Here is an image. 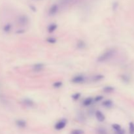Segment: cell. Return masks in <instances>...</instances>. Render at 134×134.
I'll list each match as a JSON object with an SVG mask.
<instances>
[{
    "label": "cell",
    "instance_id": "7",
    "mask_svg": "<svg viewBox=\"0 0 134 134\" xmlns=\"http://www.w3.org/2000/svg\"><path fill=\"white\" fill-rule=\"evenodd\" d=\"M95 116L96 119L100 122H103V121H105V116L101 110H96L95 112Z\"/></svg>",
    "mask_w": 134,
    "mask_h": 134
},
{
    "label": "cell",
    "instance_id": "6",
    "mask_svg": "<svg viewBox=\"0 0 134 134\" xmlns=\"http://www.w3.org/2000/svg\"><path fill=\"white\" fill-rule=\"evenodd\" d=\"M45 67V63H36L32 66V69L34 72L38 73L40 71H42Z\"/></svg>",
    "mask_w": 134,
    "mask_h": 134
},
{
    "label": "cell",
    "instance_id": "3",
    "mask_svg": "<svg viewBox=\"0 0 134 134\" xmlns=\"http://www.w3.org/2000/svg\"><path fill=\"white\" fill-rule=\"evenodd\" d=\"M16 20H17L18 24L22 26H26L29 22V17L26 14H22L19 16Z\"/></svg>",
    "mask_w": 134,
    "mask_h": 134
},
{
    "label": "cell",
    "instance_id": "24",
    "mask_svg": "<svg viewBox=\"0 0 134 134\" xmlns=\"http://www.w3.org/2000/svg\"><path fill=\"white\" fill-rule=\"evenodd\" d=\"M112 128L116 131H118L121 129V126L119 124H113L112 125Z\"/></svg>",
    "mask_w": 134,
    "mask_h": 134
},
{
    "label": "cell",
    "instance_id": "11",
    "mask_svg": "<svg viewBox=\"0 0 134 134\" xmlns=\"http://www.w3.org/2000/svg\"><path fill=\"white\" fill-rule=\"evenodd\" d=\"M103 107H104L105 108L107 109H110L113 107V102L110 100H104L101 103Z\"/></svg>",
    "mask_w": 134,
    "mask_h": 134
},
{
    "label": "cell",
    "instance_id": "23",
    "mask_svg": "<svg viewBox=\"0 0 134 134\" xmlns=\"http://www.w3.org/2000/svg\"><path fill=\"white\" fill-rule=\"evenodd\" d=\"M103 100V96L101 95H99V96H97L94 97V102H100L101 101H102Z\"/></svg>",
    "mask_w": 134,
    "mask_h": 134
},
{
    "label": "cell",
    "instance_id": "13",
    "mask_svg": "<svg viewBox=\"0 0 134 134\" xmlns=\"http://www.w3.org/2000/svg\"><path fill=\"white\" fill-rule=\"evenodd\" d=\"M16 125L20 128H24L27 125V123L26 121L23 119H19L16 120Z\"/></svg>",
    "mask_w": 134,
    "mask_h": 134
},
{
    "label": "cell",
    "instance_id": "12",
    "mask_svg": "<svg viewBox=\"0 0 134 134\" xmlns=\"http://www.w3.org/2000/svg\"><path fill=\"white\" fill-rule=\"evenodd\" d=\"M58 28V25L56 23H51L50 24L48 25V26L47 28V30L48 33H53L54 32H55L56 29Z\"/></svg>",
    "mask_w": 134,
    "mask_h": 134
},
{
    "label": "cell",
    "instance_id": "17",
    "mask_svg": "<svg viewBox=\"0 0 134 134\" xmlns=\"http://www.w3.org/2000/svg\"><path fill=\"white\" fill-rule=\"evenodd\" d=\"M63 86V82L60 81H55L53 84V86L54 88H60Z\"/></svg>",
    "mask_w": 134,
    "mask_h": 134
},
{
    "label": "cell",
    "instance_id": "9",
    "mask_svg": "<svg viewBox=\"0 0 134 134\" xmlns=\"http://www.w3.org/2000/svg\"><path fill=\"white\" fill-rule=\"evenodd\" d=\"M94 102V97H88L85 98L84 101H82V105L84 107H89L90 105H92Z\"/></svg>",
    "mask_w": 134,
    "mask_h": 134
},
{
    "label": "cell",
    "instance_id": "19",
    "mask_svg": "<svg viewBox=\"0 0 134 134\" xmlns=\"http://www.w3.org/2000/svg\"><path fill=\"white\" fill-rule=\"evenodd\" d=\"M46 41H47V42L50 43V44H54V43H56L57 42V39H56L55 37H48Z\"/></svg>",
    "mask_w": 134,
    "mask_h": 134
},
{
    "label": "cell",
    "instance_id": "27",
    "mask_svg": "<svg viewBox=\"0 0 134 134\" xmlns=\"http://www.w3.org/2000/svg\"><path fill=\"white\" fill-rule=\"evenodd\" d=\"M117 7H118V3H116V2H115V3H113V10H115V9H116V8H117Z\"/></svg>",
    "mask_w": 134,
    "mask_h": 134
},
{
    "label": "cell",
    "instance_id": "21",
    "mask_svg": "<svg viewBox=\"0 0 134 134\" xmlns=\"http://www.w3.org/2000/svg\"><path fill=\"white\" fill-rule=\"evenodd\" d=\"M97 134H107V130L104 128H99L97 129Z\"/></svg>",
    "mask_w": 134,
    "mask_h": 134
},
{
    "label": "cell",
    "instance_id": "1",
    "mask_svg": "<svg viewBox=\"0 0 134 134\" xmlns=\"http://www.w3.org/2000/svg\"><path fill=\"white\" fill-rule=\"evenodd\" d=\"M116 53V51L115 49L109 48L97 57V62L98 63H105L106 62L110 60L115 56Z\"/></svg>",
    "mask_w": 134,
    "mask_h": 134
},
{
    "label": "cell",
    "instance_id": "15",
    "mask_svg": "<svg viewBox=\"0 0 134 134\" xmlns=\"http://www.w3.org/2000/svg\"><path fill=\"white\" fill-rule=\"evenodd\" d=\"M103 91L106 94H109V93H112L115 91V88L111 86H106L103 88Z\"/></svg>",
    "mask_w": 134,
    "mask_h": 134
},
{
    "label": "cell",
    "instance_id": "5",
    "mask_svg": "<svg viewBox=\"0 0 134 134\" xmlns=\"http://www.w3.org/2000/svg\"><path fill=\"white\" fill-rule=\"evenodd\" d=\"M58 11H59V7H58V4H53V5L50 6V7L48 9V15L49 16H53L56 15L58 13Z\"/></svg>",
    "mask_w": 134,
    "mask_h": 134
},
{
    "label": "cell",
    "instance_id": "8",
    "mask_svg": "<svg viewBox=\"0 0 134 134\" xmlns=\"http://www.w3.org/2000/svg\"><path fill=\"white\" fill-rule=\"evenodd\" d=\"M22 103L28 107H33L35 105L34 101L29 98H24L22 100Z\"/></svg>",
    "mask_w": 134,
    "mask_h": 134
},
{
    "label": "cell",
    "instance_id": "22",
    "mask_svg": "<svg viewBox=\"0 0 134 134\" xmlns=\"http://www.w3.org/2000/svg\"><path fill=\"white\" fill-rule=\"evenodd\" d=\"M129 131L131 134H134V123L133 122L129 124Z\"/></svg>",
    "mask_w": 134,
    "mask_h": 134
},
{
    "label": "cell",
    "instance_id": "28",
    "mask_svg": "<svg viewBox=\"0 0 134 134\" xmlns=\"http://www.w3.org/2000/svg\"><path fill=\"white\" fill-rule=\"evenodd\" d=\"M116 134H124V131L123 129H121L120 130H119L118 131H116Z\"/></svg>",
    "mask_w": 134,
    "mask_h": 134
},
{
    "label": "cell",
    "instance_id": "4",
    "mask_svg": "<svg viewBox=\"0 0 134 134\" xmlns=\"http://www.w3.org/2000/svg\"><path fill=\"white\" fill-rule=\"evenodd\" d=\"M67 121L66 120V118H62L59 121H58L54 125V128L56 130H61L63 129L67 125Z\"/></svg>",
    "mask_w": 134,
    "mask_h": 134
},
{
    "label": "cell",
    "instance_id": "29",
    "mask_svg": "<svg viewBox=\"0 0 134 134\" xmlns=\"http://www.w3.org/2000/svg\"><path fill=\"white\" fill-rule=\"evenodd\" d=\"M30 8L32 9V11H36V8H35V7H34V6L31 5V6H30Z\"/></svg>",
    "mask_w": 134,
    "mask_h": 134
},
{
    "label": "cell",
    "instance_id": "10",
    "mask_svg": "<svg viewBox=\"0 0 134 134\" xmlns=\"http://www.w3.org/2000/svg\"><path fill=\"white\" fill-rule=\"evenodd\" d=\"M76 47L79 50H84L86 47V43L83 40H79L77 43Z\"/></svg>",
    "mask_w": 134,
    "mask_h": 134
},
{
    "label": "cell",
    "instance_id": "16",
    "mask_svg": "<svg viewBox=\"0 0 134 134\" xmlns=\"http://www.w3.org/2000/svg\"><path fill=\"white\" fill-rule=\"evenodd\" d=\"M11 29H12V25L10 23H8V24H6L5 25H4V26L3 28V32H5V33L10 32Z\"/></svg>",
    "mask_w": 134,
    "mask_h": 134
},
{
    "label": "cell",
    "instance_id": "2",
    "mask_svg": "<svg viewBox=\"0 0 134 134\" xmlns=\"http://www.w3.org/2000/svg\"><path fill=\"white\" fill-rule=\"evenodd\" d=\"M86 81V77L83 75H77L73 77L71 79V82L73 84H83Z\"/></svg>",
    "mask_w": 134,
    "mask_h": 134
},
{
    "label": "cell",
    "instance_id": "14",
    "mask_svg": "<svg viewBox=\"0 0 134 134\" xmlns=\"http://www.w3.org/2000/svg\"><path fill=\"white\" fill-rule=\"evenodd\" d=\"M104 77H105L104 75H103L101 74H97V75H96L92 77V81L95 82H97L101 81V80L104 79Z\"/></svg>",
    "mask_w": 134,
    "mask_h": 134
},
{
    "label": "cell",
    "instance_id": "20",
    "mask_svg": "<svg viewBox=\"0 0 134 134\" xmlns=\"http://www.w3.org/2000/svg\"><path fill=\"white\" fill-rule=\"evenodd\" d=\"M70 134H84V131L80 129H76L71 131Z\"/></svg>",
    "mask_w": 134,
    "mask_h": 134
},
{
    "label": "cell",
    "instance_id": "26",
    "mask_svg": "<svg viewBox=\"0 0 134 134\" xmlns=\"http://www.w3.org/2000/svg\"><path fill=\"white\" fill-rule=\"evenodd\" d=\"M24 32H25L24 29H18L16 32V33L17 34H24Z\"/></svg>",
    "mask_w": 134,
    "mask_h": 134
},
{
    "label": "cell",
    "instance_id": "18",
    "mask_svg": "<svg viewBox=\"0 0 134 134\" xmlns=\"http://www.w3.org/2000/svg\"><path fill=\"white\" fill-rule=\"evenodd\" d=\"M81 96V94L80 92H76V93H74L71 96V98L74 100V101H77L78 100Z\"/></svg>",
    "mask_w": 134,
    "mask_h": 134
},
{
    "label": "cell",
    "instance_id": "25",
    "mask_svg": "<svg viewBox=\"0 0 134 134\" xmlns=\"http://www.w3.org/2000/svg\"><path fill=\"white\" fill-rule=\"evenodd\" d=\"M121 79L124 82H129V78L126 75H122L121 76Z\"/></svg>",
    "mask_w": 134,
    "mask_h": 134
}]
</instances>
